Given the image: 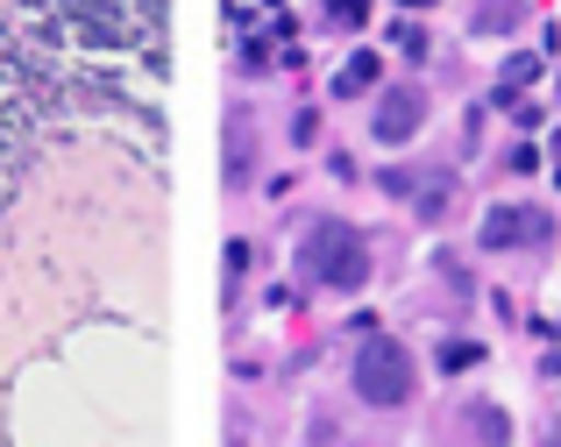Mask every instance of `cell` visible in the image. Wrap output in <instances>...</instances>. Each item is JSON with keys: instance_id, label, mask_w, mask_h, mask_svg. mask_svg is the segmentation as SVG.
<instances>
[{"instance_id": "cell-10", "label": "cell", "mask_w": 561, "mask_h": 447, "mask_svg": "<svg viewBox=\"0 0 561 447\" xmlns=\"http://www.w3.org/2000/svg\"><path fill=\"white\" fill-rule=\"evenodd\" d=\"M363 14H370V8H363V0H334V22H348V28H356Z\"/></svg>"}, {"instance_id": "cell-9", "label": "cell", "mask_w": 561, "mask_h": 447, "mask_svg": "<svg viewBox=\"0 0 561 447\" xmlns=\"http://www.w3.org/2000/svg\"><path fill=\"white\" fill-rule=\"evenodd\" d=\"M391 43H398L405 57H426V28H405V22H398V36H391Z\"/></svg>"}, {"instance_id": "cell-4", "label": "cell", "mask_w": 561, "mask_h": 447, "mask_svg": "<svg viewBox=\"0 0 561 447\" xmlns=\"http://www.w3.org/2000/svg\"><path fill=\"white\" fill-rule=\"evenodd\" d=\"M420 122H426V100H420V93H383V107H377V136H383V142L420 136Z\"/></svg>"}, {"instance_id": "cell-8", "label": "cell", "mask_w": 561, "mask_h": 447, "mask_svg": "<svg viewBox=\"0 0 561 447\" xmlns=\"http://www.w3.org/2000/svg\"><path fill=\"white\" fill-rule=\"evenodd\" d=\"M477 363V348H469V341H448V348H440V369H469Z\"/></svg>"}, {"instance_id": "cell-1", "label": "cell", "mask_w": 561, "mask_h": 447, "mask_svg": "<svg viewBox=\"0 0 561 447\" xmlns=\"http://www.w3.org/2000/svg\"><path fill=\"white\" fill-rule=\"evenodd\" d=\"M299 271L313 277V285L356 291L363 277H370V249H363V234H356V228H342V220H320V228L299 242Z\"/></svg>"}, {"instance_id": "cell-6", "label": "cell", "mask_w": 561, "mask_h": 447, "mask_svg": "<svg viewBox=\"0 0 561 447\" xmlns=\"http://www.w3.org/2000/svg\"><path fill=\"white\" fill-rule=\"evenodd\" d=\"M370 85H377V57L370 50H363V57H348V65H342V79H334V93H370Z\"/></svg>"}, {"instance_id": "cell-3", "label": "cell", "mask_w": 561, "mask_h": 447, "mask_svg": "<svg viewBox=\"0 0 561 447\" xmlns=\"http://www.w3.org/2000/svg\"><path fill=\"white\" fill-rule=\"evenodd\" d=\"M540 234H548V214H534V206H491V220H483V242L491 249L540 242Z\"/></svg>"}, {"instance_id": "cell-2", "label": "cell", "mask_w": 561, "mask_h": 447, "mask_svg": "<svg viewBox=\"0 0 561 447\" xmlns=\"http://www.w3.org/2000/svg\"><path fill=\"white\" fill-rule=\"evenodd\" d=\"M356 398L363 405H405L412 398V355H405V341H383V334H370L356 348Z\"/></svg>"}, {"instance_id": "cell-5", "label": "cell", "mask_w": 561, "mask_h": 447, "mask_svg": "<svg viewBox=\"0 0 561 447\" xmlns=\"http://www.w3.org/2000/svg\"><path fill=\"white\" fill-rule=\"evenodd\" d=\"M519 14H526V0H477L469 22H477L483 36H497V28H519Z\"/></svg>"}, {"instance_id": "cell-7", "label": "cell", "mask_w": 561, "mask_h": 447, "mask_svg": "<svg viewBox=\"0 0 561 447\" xmlns=\"http://www.w3.org/2000/svg\"><path fill=\"white\" fill-rule=\"evenodd\" d=\"M469 420H477V434L491 440V447H505V412H497V405H477Z\"/></svg>"}]
</instances>
